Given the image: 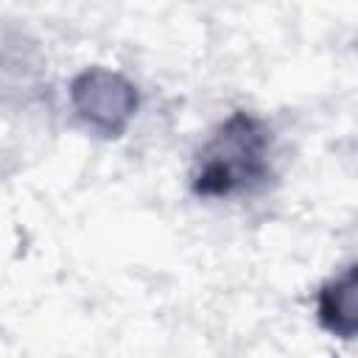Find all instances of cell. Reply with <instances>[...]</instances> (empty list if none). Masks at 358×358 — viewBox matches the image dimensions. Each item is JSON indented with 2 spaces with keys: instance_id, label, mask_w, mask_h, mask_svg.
I'll use <instances>...</instances> for the list:
<instances>
[{
  "instance_id": "3",
  "label": "cell",
  "mask_w": 358,
  "mask_h": 358,
  "mask_svg": "<svg viewBox=\"0 0 358 358\" xmlns=\"http://www.w3.org/2000/svg\"><path fill=\"white\" fill-rule=\"evenodd\" d=\"M319 322L341 338L355 333V266L319 291Z\"/></svg>"
},
{
  "instance_id": "1",
  "label": "cell",
  "mask_w": 358,
  "mask_h": 358,
  "mask_svg": "<svg viewBox=\"0 0 358 358\" xmlns=\"http://www.w3.org/2000/svg\"><path fill=\"white\" fill-rule=\"evenodd\" d=\"M271 134L249 112H232L199 148L190 187L201 199H232L260 190L271 179Z\"/></svg>"
},
{
  "instance_id": "2",
  "label": "cell",
  "mask_w": 358,
  "mask_h": 358,
  "mask_svg": "<svg viewBox=\"0 0 358 358\" xmlns=\"http://www.w3.org/2000/svg\"><path fill=\"white\" fill-rule=\"evenodd\" d=\"M73 101L84 120H90L92 126L112 131V134L123 129L126 117L131 115V109L137 103L134 90L123 78L103 73V70H92V73H84L81 78H76Z\"/></svg>"
}]
</instances>
